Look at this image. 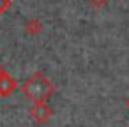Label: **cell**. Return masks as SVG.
I'll return each mask as SVG.
<instances>
[{
    "label": "cell",
    "mask_w": 129,
    "mask_h": 127,
    "mask_svg": "<svg viewBox=\"0 0 129 127\" xmlns=\"http://www.w3.org/2000/svg\"><path fill=\"white\" fill-rule=\"evenodd\" d=\"M25 28H27V32L36 34V32H39L41 25H39V21H37V20H30V21H27V23H25Z\"/></svg>",
    "instance_id": "4"
},
{
    "label": "cell",
    "mask_w": 129,
    "mask_h": 127,
    "mask_svg": "<svg viewBox=\"0 0 129 127\" xmlns=\"http://www.w3.org/2000/svg\"><path fill=\"white\" fill-rule=\"evenodd\" d=\"M16 88V81L13 76H9L6 71L0 72V95H9Z\"/></svg>",
    "instance_id": "3"
},
{
    "label": "cell",
    "mask_w": 129,
    "mask_h": 127,
    "mask_svg": "<svg viewBox=\"0 0 129 127\" xmlns=\"http://www.w3.org/2000/svg\"><path fill=\"white\" fill-rule=\"evenodd\" d=\"M30 115H32V118H34L36 122L43 123V122H46V120L50 118L51 108H50L48 104H44V102H36V104L32 106V109H30Z\"/></svg>",
    "instance_id": "2"
},
{
    "label": "cell",
    "mask_w": 129,
    "mask_h": 127,
    "mask_svg": "<svg viewBox=\"0 0 129 127\" xmlns=\"http://www.w3.org/2000/svg\"><path fill=\"white\" fill-rule=\"evenodd\" d=\"M21 90H23V94H25L30 101H34V102H44V101L51 95L53 85H51V81H50L43 72H34V74L23 83Z\"/></svg>",
    "instance_id": "1"
},
{
    "label": "cell",
    "mask_w": 129,
    "mask_h": 127,
    "mask_svg": "<svg viewBox=\"0 0 129 127\" xmlns=\"http://www.w3.org/2000/svg\"><path fill=\"white\" fill-rule=\"evenodd\" d=\"M9 7V0H0V14Z\"/></svg>",
    "instance_id": "5"
},
{
    "label": "cell",
    "mask_w": 129,
    "mask_h": 127,
    "mask_svg": "<svg viewBox=\"0 0 129 127\" xmlns=\"http://www.w3.org/2000/svg\"><path fill=\"white\" fill-rule=\"evenodd\" d=\"M127 102H129V101H127Z\"/></svg>",
    "instance_id": "7"
},
{
    "label": "cell",
    "mask_w": 129,
    "mask_h": 127,
    "mask_svg": "<svg viewBox=\"0 0 129 127\" xmlns=\"http://www.w3.org/2000/svg\"><path fill=\"white\" fill-rule=\"evenodd\" d=\"M2 71H4V69H2V65H0V72H2Z\"/></svg>",
    "instance_id": "6"
}]
</instances>
